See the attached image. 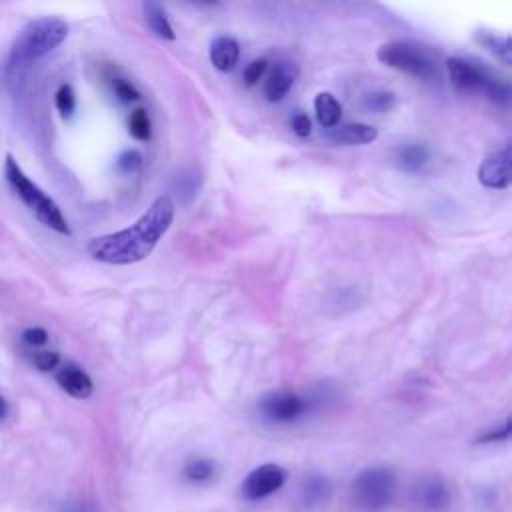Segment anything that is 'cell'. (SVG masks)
Wrapping results in <instances>:
<instances>
[{"instance_id": "obj_5", "label": "cell", "mask_w": 512, "mask_h": 512, "mask_svg": "<svg viewBox=\"0 0 512 512\" xmlns=\"http://www.w3.org/2000/svg\"><path fill=\"white\" fill-rule=\"evenodd\" d=\"M4 178L8 182V186L12 188V192L22 200V204L50 230L68 236L70 234V226L66 216L62 214L60 206L36 184L32 182L24 170L18 166V162L6 154L4 160Z\"/></svg>"}, {"instance_id": "obj_27", "label": "cell", "mask_w": 512, "mask_h": 512, "mask_svg": "<svg viewBox=\"0 0 512 512\" xmlns=\"http://www.w3.org/2000/svg\"><path fill=\"white\" fill-rule=\"evenodd\" d=\"M268 68V62L264 58H258V60H252L246 68H244V84L246 86H254L266 72Z\"/></svg>"}, {"instance_id": "obj_11", "label": "cell", "mask_w": 512, "mask_h": 512, "mask_svg": "<svg viewBox=\"0 0 512 512\" xmlns=\"http://www.w3.org/2000/svg\"><path fill=\"white\" fill-rule=\"evenodd\" d=\"M298 78V68L294 62L280 60L274 62L268 70L266 82H264V96L268 102H280L294 86Z\"/></svg>"}, {"instance_id": "obj_22", "label": "cell", "mask_w": 512, "mask_h": 512, "mask_svg": "<svg viewBox=\"0 0 512 512\" xmlns=\"http://www.w3.org/2000/svg\"><path fill=\"white\" fill-rule=\"evenodd\" d=\"M56 108L60 112L62 118H70L76 110V94H74V88L70 84H62L58 90H56Z\"/></svg>"}, {"instance_id": "obj_31", "label": "cell", "mask_w": 512, "mask_h": 512, "mask_svg": "<svg viewBox=\"0 0 512 512\" xmlns=\"http://www.w3.org/2000/svg\"><path fill=\"white\" fill-rule=\"evenodd\" d=\"M0 404H2V420H6L8 418V402H6V398H2Z\"/></svg>"}, {"instance_id": "obj_10", "label": "cell", "mask_w": 512, "mask_h": 512, "mask_svg": "<svg viewBox=\"0 0 512 512\" xmlns=\"http://www.w3.org/2000/svg\"><path fill=\"white\" fill-rule=\"evenodd\" d=\"M410 500L418 510L440 512L450 504V490L442 478L424 476L412 486Z\"/></svg>"}, {"instance_id": "obj_9", "label": "cell", "mask_w": 512, "mask_h": 512, "mask_svg": "<svg viewBox=\"0 0 512 512\" xmlns=\"http://www.w3.org/2000/svg\"><path fill=\"white\" fill-rule=\"evenodd\" d=\"M286 482V470L278 464H262L254 468L242 482V496L250 502L262 500L278 492Z\"/></svg>"}, {"instance_id": "obj_7", "label": "cell", "mask_w": 512, "mask_h": 512, "mask_svg": "<svg viewBox=\"0 0 512 512\" xmlns=\"http://www.w3.org/2000/svg\"><path fill=\"white\" fill-rule=\"evenodd\" d=\"M310 408V400L292 392V390H276L268 392L260 398L258 410L264 420L274 424H288L304 416Z\"/></svg>"}, {"instance_id": "obj_1", "label": "cell", "mask_w": 512, "mask_h": 512, "mask_svg": "<svg viewBox=\"0 0 512 512\" xmlns=\"http://www.w3.org/2000/svg\"><path fill=\"white\" fill-rule=\"evenodd\" d=\"M174 210V202L168 194L158 196L132 226L90 240L88 254L98 262L116 266L144 260L168 232Z\"/></svg>"}, {"instance_id": "obj_30", "label": "cell", "mask_w": 512, "mask_h": 512, "mask_svg": "<svg viewBox=\"0 0 512 512\" xmlns=\"http://www.w3.org/2000/svg\"><path fill=\"white\" fill-rule=\"evenodd\" d=\"M22 340L32 348H38V346H44L48 342V332L40 326H32V328H26L22 332Z\"/></svg>"}, {"instance_id": "obj_19", "label": "cell", "mask_w": 512, "mask_h": 512, "mask_svg": "<svg viewBox=\"0 0 512 512\" xmlns=\"http://www.w3.org/2000/svg\"><path fill=\"white\" fill-rule=\"evenodd\" d=\"M478 40L504 64L512 66V36H498L492 32H480Z\"/></svg>"}, {"instance_id": "obj_29", "label": "cell", "mask_w": 512, "mask_h": 512, "mask_svg": "<svg viewBox=\"0 0 512 512\" xmlns=\"http://www.w3.org/2000/svg\"><path fill=\"white\" fill-rule=\"evenodd\" d=\"M290 128H292V132H294L296 136L306 138V136H310V132H312V120H310L304 112H296V114L290 118Z\"/></svg>"}, {"instance_id": "obj_24", "label": "cell", "mask_w": 512, "mask_h": 512, "mask_svg": "<svg viewBox=\"0 0 512 512\" xmlns=\"http://www.w3.org/2000/svg\"><path fill=\"white\" fill-rule=\"evenodd\" d=\"M142 160H144V158H142L140 150L128 148V150H124V152L116 158V168H118L120 172H124V174H130V172H134V170L140 168Z\"/></svg>"}, {"instance_id": "obj_26", "label": "cell", "mask_w": 512, "mask_h": 512, "mask_svg": "<svg viewBox=\"0 0 512 512\" xmlns=\"http://www.w3.org/2000/svg\"><path fill=\"white\" fill-rule=\"evenodd\" d=\"M32 364L38 370L48 372V370H54L60 364V356L54 350H38V352L32 354Z\"/></svg>"}, {"instance_id": "obj_17", "label": "cell", "mask_w": 512, "mask_h": 512, "mask_svg": "<svg viewBox=\"0 0 512 512\" xmlns=\"http://www.w3.org/2000/svg\"><path fill=\"white\" fill-rule=\"evenodd\" d=\"M428 158H430L428 148L422 144H404L396 150V156H394L398 168L404 172H420L426 166Z\"/></svg>"}, {"instance_id": "obj_28", "label": "cell", "mask_w": 512, "mask_h": 512, "mask_svg": "<svg viewBox=\"0 0 512 512\" xmlns=\"http://www.w3.org/2000/svg\"><path fill=\"white\" fill-rule=\"evenodd\" d=\"M114 92H116V96L122 102H136V100H140V92L136 90V86L130 80L116 78L114 80Z\"/></svg>"}, {"instance_id": "obj_15", "label": "cell", "mask_w": 512, "mask_h": 512, "mask_svg": "<svg viewBox=\"0 0 512 512\" xmlns=\"http://www.w3.org/2000/svg\"><path fill=\"white\" fill-rule=\"evenodd\" d=\"M314 112H316V120L322 128L332 130V128L340 126L342 104L336 100L334 94L318 92L316 98H314Z\"/></svg>"}, {"instance_id": "obj_2", "label": "cell", "mask_w": 512, "mask_h": 512, "mask_svg": "<svg viewBox=\"0 0 512 512\" xmlns=\"http://www.w3.org/2000/svg\"><path fill=\"white\" fill-rule=\"evenodd\" d=\"M68 36V24L58 16H42L24 26L18 40L10 48L4 64L6 78H16L24 66L46 56ZM8 80V82H10Z\"/></svg>"}, {"instance_id": "obj_25", "label": "cell", "mask_w": 512, "mask_h": 512, "mask_svg": "<svg viewBox=\"0 0 512 512\" xmlns=\"http://www.w3.org/2000/svg\"><path fill=\"white\" fill-rule=\"evenodd\" d=\"M364 106L372 112H386L394 106V94L390 92H372L366 96Z\"/></svg>"}, {"instance_id": "obj_8", "label": "cell", "mask_w": 512, "mask_h": 512, "mask_svg": "<svg viewBox=\"0 0 512 512\" xmlns=\"http://www.w3.org/2000/svg\"><path fill=\"white\" fill-rule=\"evenodd\" d=\"M478 182L492 190H504L512 184V142L482 160L478 168Z\"/></svg>"}, {"instance_id": "obj_4", "label": "cell", "mask_w": 512, "mask_h": 512, "mask_svg": "<svg viewBox=\"0 0 512 512\" xmlns=\"http://www.w3.org/2000/svg\"><path fill=\"white\" fill-rule=\"evenodd\" d=\"M376 58L394 70L414 76L424 82H438L442 78L440 54L414 40H392L376 50Z\"/></svg>"}, {"instance_id": "obj_21", "label": "cell", "mask_w": 512, "mask_h": 512, "mask_svg": "<svg viewBox=\"0 0 512 512\" xmlns=\"http://www.w3.org/2000/svg\"><path fill=\"white\" fill-rule=\"evenodd\" d=\"M214 472H216V464L208 458H194L184 466V476L192 482H206L214 476Z\"/></svg>"}, {"instance_id": "obj_12", "label": "cell", "mask_w": 512, "mask_h": 512, "mask_svg": "<svg viewBox=\"0 0 512 512\" xmlns=\"http://www.w3.org/2000/svg\"><path fill=\"white\" fill-rule=\"evenodd\" d=\"M56 382H58V386H60L66 394H70L72 398H80V400L88 398V396L92 394V390H94L92 378H90L80 366H76V364H72V362H64V364L58 368V372H56Z\"/></svg>"}, {"instance_id": "obj_14", "label": "cell", "mask_w": 512, "mask_h": 512, "mask_svg": "<svg viewBox=\"0 0 512 512\" xmlns=\"http://www.w3.org/2000/svg\"><path fill=\"white\" fill-rule=\"evenodd\" d=\"M240 58V44L234 36L220 34L210 42V62L220 72H230Z\"/></svg>"}, {"instance_id": "obj_23", "label": "cell", "mask_w": 512, "mask_h": 512, "mask_svg": "<svg viewBox=\"0 0 512 512\" xmlns=\"http://www.w3.org/2000/svg\"><path fill=\"white\" fill-rule=\"evenodd\" d=\"M508 438H512V416L506 418L502 424H498V426L486 430L484 434H480L476 438V442L486 444V442H502V440H508Z\"/></svg>"}, {"instance_id": "obj_6", "label": "cell", "mask_w": 512, "mask_h": 512, "mask_svg": "<svg viewBox=\"0 0 512 512\" xmlns=\"http://www.w3.org/2000/svg\"><path fill=\"white\" fill-rule=\"evenodd\" d=\"M396 492V476L390 468L372 466L362 470L352 482V502L364 512L386 508Z\"/></svg>"}, {"instance_id": "obj_20", "label": "cell", "mask_w": 512, "mask_h": 512, "mask_svg": "<svg viewBox=\"0 0 512 512\" xmlns=\"http://www.w3.org/2000/svg\"><path fill=\"white\" fill-rule=\"evenodd\" d=\"M128 132L138 142H148L152 136V124L144 108H136L128 116Z\"/></svg>"}, {"instance_id": "obj_3", "label": "cell", "mask_w": 512, "mask_h": 512, "mask_svg": "<svg viewBox=\"0 0 512 512\" xmlns=\"http://www.w3.org/2000/svg\"><path fill=\"white\" fill-rule=\"evenodd\" d=\"M446 70L456 90L482 94L498 106H512V82L498 76L482 62L450 56L446 58Z\"/></svg>"}, {"instance_id": "obj_18", "label": "cell", "mask_w": 512, "mask_h": 512, "mask_svg": "<svg viewBox=\"0 0 512 512\" xmlns=\"http://www.w3.org/2000/svg\"><path fill=\"white\" fill-rule=\"evenodd\" d=\"M142 10H144V18H146V24L150 26V30L158 36V38H164V40H174L176 34L172 30V24L168 20V14L166 10L156 4V2H144L142 4Z\"/></svg>"}, {"instance_id": "obj_16", "label": "cell", "mask_w": 512, "mask_h": 512, "mask_svg": "<svg viewBox=\"0 0 512 512\" xmlns=\"http://www.w3.org/2000/svg\"><path fill=\"white\" fill-rule=\"evenodd\" d=\"M330 494H332V486H330L328 478L322 474H312L302 484L300 500L306 508H316V506L326 504Z\"/></svg>"}, {"instance_id": "obj_13", "label": "cell", "mask_w": 512, "mask_h": 512, "mask_svg": "<svg viewBox=\"0 0 512 512\" xmlns=\"http://www.w3.org/2000/svg\"><path fill=\"white\" fill-rule=\"evenodd\" d=\"M326 140L332 144H342V146H360V144H370L378 138V130L370 124H340L332 130H326Z\"/></svg>"}]
</instances>
